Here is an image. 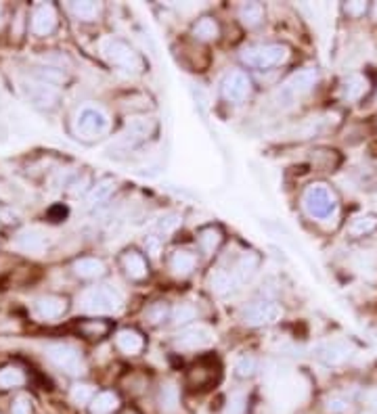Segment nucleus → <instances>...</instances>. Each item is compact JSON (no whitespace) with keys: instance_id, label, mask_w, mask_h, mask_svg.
Here are the masks:
<instances>
[{"instance_id":"nucleus-36","label":"nucleus","mask_w":377,"mask_h":414,"mask_svg":"<svg viewBox=\"0 0 377 414\" xmlns=\"http://www.w3.org/2000/svg\"><path fill=\"white\" fill-rule=\"evenodd\" d=\"M256 368H258V364H256V358L253 356H248V354H244L237 362H235V375L239 377V379H250L256 375Z\"/></svg>"},{"instance_id":"nucleus-20","label":"nucleus","mask_w":377,"mask_h":414,"mask_svg":"<svg viewBox=\"0 0 377 414\" xmlns=\"http://www.w3.org/2000/svg\"><path fill=\"white\" fill-rule=\"evenodd\" d=\"M36 310L42 318L46 320H53V318H59L65 314L67 310V299L65 297H57V295H46L42 299H38L36 303Z\"/></svg>"},{"instance_id":"nucleus-32","label":"nucleus","mask_w":377,"mask_h":414,"mask_svg":"<svg viewBox=\"0 0 377 414\" xmlns=\"http://www.w3.org/2000/svg\"><path fill=\"white\" fill-rule=\"evenodd\" d=\"M114 188H116L114 180H101V182H99V184H95V188L88 193L86 205H88V207H97V205L105 203V201L112 197Z\"/></svg>"},{"instance_id":"nucleus-6","label":"nucleus","mask_w":377,"mask_h":414,"mask_svg":"<svg viewBox=\"0 0 377 414\" xmlns=\"http://www.w3.org/2000/svg\"><path fill=\"white\" fill-rule=\"evenodd\" d=\"M283 318V308L272 301V299H262V301H253L244 310V322L248 326H266V324H275L277 320Z\"/></svg>"},{"instance_id":"nucleus-9","label":"nucleus","mask_w":377,"mask_h":414,"mask_svg":"<svg viewBox=\"0 0 377 414\" xmlns=\"http://www.w3.org/2000/svg\"><path fill=\"white\" fill-rule=\"evenodd\" d=\"M48 358L59 366V368H63L67 375H72V377H80L84 371H86V366H84V360H82V356L76 352V350H72L70 345H51L48 350Z\"/></svg>"},{"instance_id":"nucleus-45","label":"nucleus","mask_w":377,"mask_h":414,"mask_svg":"<svg viewBox=\"0 0 377 414\" xmlns=\"http://www.w3.org/2000/svg\"><path fill=\"white\" fill-rule=\"evenodd\" d=\"M145 245H147V251H149L153 258H157V256H159V247H161V239H159V237H155V235L147 237Z\"/></svg>"},{"instance_id":"nucleus-47","label":"nucleus","mask_w":377,"mask_h":414,"mask_svg":"<svg viewBox=\"0 0 377 414\" xmlns=\"http://www.w3.org/2000/svg\"><path fill=\"white\" fill-rule=\"evenodd\" d=\"M371 13H373V19H376V21H377V2H376V4H373V8H371Z\"/></svg>"},{"instance_id":"nucleus-4","label":"nucleus","mask_w":377,"mask_h":414,"mask_svg":"<svg viewBox=\"0 0 377 414\" xmlns=\"http://www.w3.org/2000/svg\"><path fill=\"white\" fill-rule=\"evenodd\" d=\"M317 82H319V71L315 67H304V69H300V71H296L293 76L287 78V82L279 90V101L289 105L296 99L308 95L317 86Z\"/></svg>"},{"instance_id":"nucleus-33","label":"nucleus","mask_w":377,"mask_h":414,"mask_svg":"<svg viewBox=\"0 0 377 414\" xmlns=\"http://www.w3.org/2000/svg\"><path fill=\"white\" fill-rule=\"evenodd\" d=\"M72 11H74L76 17H80L82 21H95V19L101 15L103 6H101L99 2H74V4H72Z\"/></svg>"},{"instance_id":"nucleus-8","label":"nucleus","mask_w":377,"mask_h":414,"mask_svg":"<svg viewBox=\"0 0 377 414\" xmlns=\"http://www.w3.org/2000/svg\"><path fill=\"white\" fill-rule=\"evenodd\" d=\"M220 92L229 103H244L251 95V80L246 71H229L220 84Z\"/></svg>"},{"instance_id":"nucleus-44","label":"nucleus","mask_w":377,"mask_h":414,"mask_svg":"<svg viewBox=\"0 0 377 414\" xmlns=\"http://www.w3.org/2000/svg\"><path fill=\"white\" fill-rule=\"evenodd\" d=\"M246 408V398L244 396H233L231 402H229V414H242Z\"/></svg>"},{"instance_id":"nucleus-25","label":"nucleus","mask_w":377,"mask_h":414,"mask_svg":"<svg viewBox=\"0 0 377 414\" xmlns=\"http://www.w3.org/2000/svg\"><path fill=\"white\" fill-rule=\"evenodd\" d=\"M74 272L80 276V278H86V280H93V278H101L105 275V264L97 258H80L76 264H74Z\"/></svg>"},{"instance_id":"nucleus-14","label":"nucleus","mask_w":377,"mask_h":414,"mask_svg":"<svg viewBox=\"0 0 377 414\" xmlns=\"http://www.w3.org/2000/svg\"><path fill=\"white\" fill-rule=\"evenodd\" d=\"M369 88V82L363 74H350L348 78L342 80V86H340V95L344 101L348 103H355V101H361L365 97Z\"/></svg>"},{"instance_id":"nucleus-29","label":"nucleus","mask_w":377,"mask_h":414,"mask_svg":"<svg viewBox=\"0 0 377 414\" xmlns=\"http://www.w3.org/2000/svg\"><path fill=\"white\" fill-rule=\"evenodd\" d=\"M29 95H32V101L36 105H40V107H55L57 105V99H59V92L55 88H51L48 84L32 86Z\"/></svg>"},{"instance_id":"nucleus-35","label":"nucleus","mask_w":377,"mask_h":414,"mask_svg":"<svg viewBox=\"0 0 377 414\" xmlns=\"http://www.w3.org/2000/svg\"><path fill=\"white\" fill-rule=\"evenodd\" d=\"M340 155H338V151H329V149H323V151H317L315 153V163L317 165H321L323 170H336L338 165H340Z\"/></svg>"},{"instance_id":"nucleus-40","label":"nucleus","mask_w":377,"mask_h":414,"mask_svg":"<svg viewBox=\"0 0 377 414\" xmlns=\"http://www.w3.org/2000/svg\"><path fill=\"white\" fill-rule=\"evenodd\" d=\"M21 245H23L25 249H29V251H38V249H42V247L46 245V241H44V237L38 235V233H23V235H21Z\"/></svg>"},{"instance_id":"nucleus-3","label":"nucleus","mask_w":377,"mask_h":414,"mask_svg":"<svg viewBox=\"0 0 377 414\" xmlns=\"http://www.w3.org/2000/svg\"><path fill=\"white\" fill-rule=\"evenodd\" d=\"M105 57L110 59L112 65H116L122 71H130V74H140L147 65L143 55L124 40H110L105 44Z\"/></svg>"},{"instance_id":"nucleus-34","label":"nucleus","mask_w":377,"mask_h":414,"mask_svg":"<svg viewBox=\"0 0 377 414\" xmlns=\"http://www.w3.org/2000/svg\"><path fill=\"white\" fill-rule=\"evenodd\" d=\"M178 226H180V216H178V214H166V216L159 218L157 224H155V233H157L155 237L166 239V237L172 235Z\"/></svg>"},{"instance_id":"nucleus-1","label":"nucleus","mask_w":377,"mask_h":414,"mask_svg":"<svg viewBox=\"0 0 377 414\" xmlns=\"http://www.w3.org/2000/svg\"><path fill=\"white\" fill-rule=\"evenodd\" d=\"M302 205L312 220H327L338 212V195L325 182H312L302 195Z\"/></svg>"},{"instance_id":"nucleus-37","label":"nucleus","mask_w":377,"mask_h":414,"mask_svg":"<svg viewBox=\"0 0 377 414\" xmlns=\"http://www.w3.org/2000/svg\"><path fill=\"white\" fill-rule=\"evenodd\" d=\"M195 316H197V312H195V308L189 305V303H180L178 308L172 310V322H174L176 326H183V324L195 320Z\"/></svg>"},{"instance_id":"nucleus-30","label":"nucleus","mask_w":377,"mask_h":414,"mask_svg":"<svg viewBox=\"0 0 377 414\" xmlns=\"http://www.w3.org/2000/svg\"><path fill=\"white\" fill-rule=\"evenodd\" d=\"M25 383V375L17 366H4L0 368V392H8L15 387H21Z\"/></svg>"},{"instance_id":"nucleus-46","label":"nucleus","mask_w":377,"mask_h":414,"mask_svg":"<svg viewBox=\"0 0 377 414\" xmlns=\"http://www.w3.org/2000/svg\"><path fill=\"white\" fill-rule=\"evenodd\" d=\"M369 404H371V408H376L377 410V392L371 394V398H369Z\"/></svg>"},{"instance_id":"nucleus-18","label":"nucleus","mask_w":377,"mask_h":414,"mask_svg":"<svg viewBox=\"0 0 377 414\" xmlns=\"http://www.w3.org/2000/svg\"><path fill=\"white\" fill-rule=\"evenodd\" d=\"M195 266H197V258H195V254H191L187 249L174 251L172 258H170V270L178 278H187V276L193 275Z\"/></svg>"},{"instance_id":"nucleus-19","label":"nucleus","mask_w":377,"mask_h":414,"mask_svg":"<svg viewBox=\"0 0 377 414\" xmlns=\"http://www.w3.org/2000/svg\"><path fill=\"white\" fill-rule=\"evenodd\" d=\"M239 287V280L235 278L231 268H218L210 275V289L216 295H229Z\"/></svg>"},{"instance_id":"nucleus-15","label":"nucleus","mask_w":377,"mask_h":414,"mask_svg":"<svg viewBox=\"0 0 377 414\" xmlns=\"http://www.w3.org/2000/svg\"><path fill=\"white\" fill-rule=\"evenodd\" d=\"M223 241H225V235H223L220 226L210 224V226H204V228L197 233V245H199L201 254L208 256V258H212V256L220 249Z\"/></svg>"},{"instance_id":"nucleus-31","label":"nucleus","mask_w":377,"mask_h":414,"mask_svg":"<svg viewBox=\"0 0 377 414\" xmlns=\"http://www.w3.org/2000/svg\"><path fill=\"white\" fill-rule=\"evenodd\" d=\"M239 19L246 27H256L264 19V6L260 2H246L239 8Z\"/></svg>"},{"instance_id":"nucleus-24","label":"nucleus","mask_w":377,"mask_h":414,"mask_svg":"<svg viewBox=\"0 0 377 414\" xmlns=\"http://www.w3.org/2000/svg\"><path fill=\"white\" fill-rule=\"evenodd\" d=\"M157 404H159V410L164 414L176 413L178 410V404H180L178 387L174 383H164L159 387V394H157Z\"/></svg>"},{"instance_id":"nucleus-23","label":"nucleus","mask_w":377,"mask_h":414,"mask_svg":"<svg viewBox=\"0 0 377 414\" xmlns=\"http://www.w3.org/2000/svg\"><path fill=\"white\" fill-rule=\"evenodd\" d=\"M91 414H114L120 410V396L116 392H99L88 404Z\"/></svg>"},{"instance_id":"nucleus-26","label":"nucleus","mask_w":377,"mask_h":414,"mask_svg":"<svg viewBox=\"0 0 377 414\" xmlns=\"http://www.w3.org/2000/svg\"><path fill=\"white\" fill-rule=\"evenodd\" d=\"M193 36L201 42H212L220 36V25L214 17H201L193 25Z\"/></svg>"},{"instance_id":"nucleus-42","label":"nucleus","mask_w":377,"mask_h":414,"mask_svg":"<svg viewBox=\"0 0 377 414\" xmlns=\"http://www.w3.org/2000/svg\"><path fill=\"white\" fill-rule=\"evenodd\" d=\"M367 11H369V4H367V2H346V4H344V13H346L348 17H352V19L363 17Z\"/></svg>"},{"instance_id":"nucleus-43","label":"nucleus","mask_w":377,"mask_h":414,"mask_svg":"<svg viewBox=\"0 0 377 414\" xmlns=\"http://www.w3.org/2000/svg\"><path fill=\"white\" fill-rule=\"evenodd\" d=\"M32 413H34L32 400H29V398H25V396L17 398V400L13 402V406H11V414H32Z\"/></svg>"},{"instance_id":"nucleus-11","label":"nucleus","mask_w":377,"mask_h":414,"mask_svg":"<svg viewBox=\"0 0 377 414\" xmlns=\"http://www.w3.org/2000/svg\"><path fill=\"white\" fill-rule=\"evenodd\" d=\"M214 341H216V335L204 324L189 326L176 335V347H180V350H204V347L212 345Z\"/></svg>"},{"instance_id":"nucleus-28","label":"nucleus","mask_w":377,"mask_h":414,"mask_svg":"<svg viewBox=\"0 0 377 414\" xmlns=\"http://www.w3.org/2000/svg\"><path fill=\"white\" fill-rule=\"evenodd\" d=\"M78 331L86 339H103L110 335L112 326L105 320H82V322H78Z\"/></svg>"},{"instance_id":"nucleus-48","label":"nucleus","mask_w":377,"mask_h":414,"mask_svg":"<svg viewBox=\"0 0 377 414\" xmlns=\"http://www.w3.org/2000/svg\"><path fill=\"white\" fill-rule=\"evenodd\" d=\"M126 414H138V413H136V410H128V413H126Z\"/></svg>"},{"instance_id":"nucleus-10","label":"nucleus","mask_w":377,"mask_h":414,"mask_svg":"<svg viewBox=\"0 0 377 414\" xmlns=\"http://www.w3.org/2000/svg\"><path fill=\"white\" fill-rule=\"evenodd\" d=\"M315 356L327 366H342L352 358V347L346 341H323L315 347Z\"/></svg>"},{"instance_id":"nucleus-2","label":"nucleus","mask_w":377,"mask_h":414,"mask_svg":"<svg viewBox=\"0 0 377 414\" xmlns=\"http://www.w3.org/2000/svg\"><path fill=\"white\" fill-rule=\"evenodd\" d=\"M289 59L285 44H256L242 50V63L251 69H272Z\"/></svg>"},{"instance_id":"nucleus-7","label":"nucleus","mask_w":377,"mask_h":414,"mask_svg":"<svg viewBox=\"0 0 377 414\" xmlns=\"http://www.w3.org/2000/svg\"><path fill=\"white\" fill-rule=\"evenodd\" d=\"M110 128V120L101 109L86 107L76 118V130L82 138H99L103 137Z\"/></svg>"},{"instance_id":"nucleus-12","label":"nucleus","mask_w":377,"mask_h":414,"mask_svg":"<svg viewBox=\"0 0 377 414\" xmlns=\"http://www.w3.org/2000/svg\"><path fill=\"white\" fill-rule=\"evenodd\" d=\"M120 266L130 280H145L149 276V264L138 249H126L120 256Z\"/></svg>"},{"instance_id":"nucleus-5","label":"nucleus","mask_w":377,"mask_h":414,"mask_svg":"<svg viewBox=\"0 0 377 414\" xmlns=\"http://www.w3.org/2000/svg\"><path fill=\"white\" fill-rule=\"evenodd\" d=\"M122 305L120 295L110 287H93L82 297V308L91 314H114Z\"/></svg>"},{"instance_id":"nucleus-17","label":"nucleus","mask_w":377,"mask_h":414,"mask_svg":"<svg viewBox=\"0 0 377 414\" xmlns=\"http://www.w3.org/2000/svg\"><path fill=\"white\" fill-rule=\"evenodd\" d=\"M57 25V13L53 8V4H42L36 8L34 17H32V29L38 36H46L55 29Z\"/></svg>"},{"instance_id":"nucleus-16","label":"nucleus","mask_w":377,"mask_h":414,"mask_svg":"<svg viewBox=\"0 0 377 414\" xmlns=\"http://www.w3.org/2000/svg\"><path fill=\"white\" fill-rule=\"evenodd\" d=\"M116 345L126 356H138L145 350V337L136 329H122L116 335Z\"/></svg>"},{"instance_id":"nucleus-21","label":"nucleus","mask_w":377,"mask_h":414,"mask_svg":"<svg viewBox=\"0 0 377 414\" xmlns=\"http://www.w3.org/2000/svg\"><path fill=\"white\" fill-rule=\"evenodd\" d=\"M377 230V214L367 212V214H359L352 218V222L348 224V235L352 239H363L371 233Z\"/></svg>"},{"instance_id":"nucleus-13","label":"nucleus","mask_w":377,"mask_h":414,"mask_svg":"<svg viewBox=\"0 0 377 414\" xmlns=\"http://www.w3.org/2000/svg\"><path fill=\"white\" fill-rule=\"evenodd\" d=\"M155 128H157V126H155L153 120H149V118H134V120H130L128 126H126L122 142L130 144V146L140 144V142H145L147 138L155 132Z\"/></svg>"},{"instance_id":"nucleus-22","label":"nucleus","mask_w":377,"mask_h":414,"mask_svg":"<svg viewBox=\"0 0 377 414\" xmlns=\"http://www.w3.org/2000/svg\"><path fill=\"white\" fill-rule=\"evenodd\" d=\"M258 266H260V256L256 251H246V254H242L237 258V262H235V266L231 270H233V275L242 284V282L250 280L251 276L256 275Z\"/></svg>"},{"instance_id":"nucleus-27","label":"nucleus","mask_w":377,"mask_h":414,"mask_svg":"<svg viewBox=\"0 0 377 414\" xmlns=\"http://www.w3.org/2000/svg\"><path fill=\"white\" fill-rule=\"evenodd\" d=\"M187 381H189V385L193 389H208L216 381L214 368H210V366L208 368L206 366H193L191 373H189V377H187Z\"/></svg>"},{"instance_id":"nucleus-39","label":"nucleus","mask_w":377,"mask_h":414,"mask_svg":"<svg viewBox=\"0 0 377 414\" xmlns=\"http://www.w3.org/2000/svg\"><path fill=\"white\" fill-rule=\"evenodd\" d=\"M325 408H327V413L331 414H346L350 413L352 404L346 396H331V398H327Z\"/></svg>"},{"instance_id":"nucleus-38","label":"nucleus","mask_w":377,"mask_h":414,"mask_svg":"<svg viewBox=\"0 0 377 414\" xmlns=\"http://www.w3.org/2000/svg\"><path fill=\"white\" fill-rule=\"evenodd\" d=\"M168 316H172V312H170V308H168L166 303H161V301H157V303H153V305L147 308V320H149L151 324H159V322L168 320Z\"/></svg>"},{"instance_id":"nucleus-41","label":"nucleus","mask_w":377,"mask_h":414,"mask_svg":"<svg viewBox=\"0 0 377 414\" xmlns=\"http://www.w3.org/2000/svg\"><path fill=\"white\" fill-rule=\"evenodd\" d=\"M95 396H97V394L93 392L91 385H74V389H72V398H74L78 404H91Z\"/></svg>"}]
</instances>
